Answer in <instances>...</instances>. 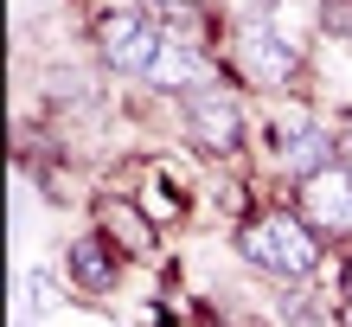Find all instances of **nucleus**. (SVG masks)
<instances>
[{
  "label": "nucleus",
  "mask_w": 352,
  "mask_h": 327,
  "mask_svg": "<svg viewBox=\"0 0 352 327\" xmlns=\"http://www.w3.org/2000/svg\"><path fill=\"white\" fill-rule=\"evenodd\" d=\"M122 270H129V257H122L96 224H90L84 238H71V251H65V282H71L77 295H116Z\"/></svg>",
  "instance_id": "1a4fd4ad"
},
{
  "label": "nucleus",
  "mask_w": 352,
  "mask_h": 327,
  "mask_svg": "<svg viewBox=\"0 0 352 327\" xmlns=\"http://www.w3.org/2000/svg\"><path fill=\"white\" fill-rule=\"evenodd\" d=\"M288 206L320 231L327 251H352V173L340 160L320 167V173H307V180H295V187H288Z\"/></svg>",
  "instance_id": "423d86ee"
},
{
  "label": "nucleus",
  "mask_w": 352,
  "mask_h": 327,
  "mask_svg": "<svg viewBox=\"0 0 352 327\" xmlns=\"http://www.w3.org/2000/svg\"><path fill=\"white\" fill-rule=\"evenodd\" d=\"M346 327H352V308H346Z\"/></svg>",
  "instance_id": "4468645a"
},
{
  "label": "nucleus",
  "mask_w": 352,
  "mask_h": 327,
  "mask_svg": "<svg viewBox=\"0 0 352 327\" xmlns=\"http://www.w3.org/2000/svg\"><path fill=\"white\" fill-rule=\"evenodd\" d=\"M340 295H346V308H352V251H340Z\"/></svg>",
  "instance_id": "f8f14e48"
},
{
  "label": "nucleus",
  "mask_w": 352,
  "mask_h": 327,
  "mask_svg": "<svg viewBox=\"0 0 352 327\" xmlns=\"http://www.w3.org/2000/svg\"><path fill=\"white\" fill-rule=\"evenodd\" d=\"M314 26H320V39H333V45L352 52V0H320V7H314Z\"/></svg>",
  "instance_id": "9d476101"
},
{
  "label": "nucleus",
  "mask_w": 352,
  "mask_h": 327,
  "mask_svg": "<svg viewBox=\"0 0 352 327\" xmlns=\"http://www.w3.org/2000/svg\"><path fill=\"white\" fill-rule=\"evenodd\" d=\"M173 122H179V141L205 160H243L256 148V122H250V103H243V90L231 77H218V84H205L192 96H179L173 103Z\"/></svg>",
  "instance_id": "7ed1b4c3"
},
{
  "label": "nucleus",
  "mask_w": 352,
  "mask_h": 327,
  "mask_svg": "<svg viewBox=\"0 0 352 327\" xmlns=\"http://www.w3.org/2000/svg\"><path fill=\"white\" fill-rule=\"evenodd\" d=\"M218 58H224V77H231L243 96L288 103V96L307 90V52L282 32V19H269V13H231Z\"/></svg>",
  "instance_id": "f257e3e1"
},
{
  "label": "nucleus",
  "mask_w": 352,
  "mask_h": 327,
  "mask_svg": "<svg viewBox=\"0 0 352 327\" xmlns=\"http://www.w3.org/2000/svg\"><path fill=\"white\" fill-rule=\"evenodd\" d=\"M90 224H96V231L109 238L129 263H141V257L160 251V224H154L148 206H141V199H129V193H102L96 206H90Z\"/></svg>",
  "instance_id": "6e6552de"
},
{
  "label": "nucleus",
  "mask_w": 352,
  "mask_h": 327,
  "mask_svg": "<svg viewBox=\"0 0 352 327\" xmlns=\"http://www.w3.org/2000/svg\"><path fill=\"white\" fill-rule=\"evenodd\" d=\"M231 244H237V257L250 263L256 276H269V282H282V289H301V282H314L320 276V263L333 257L320 244V231L307 224L288 199H269V206H250L237 218V231H231Z\"/></svg>",
  "instance_id": "f03ea898"
},
{
  "label": "nucleus",
  "mask_w": 352,
  "mask_h": 327,
  "mask_svg": "<svg viewBox=\"0 0 352 327\" xmlns=\"http://www.w3.org/2000/svg\"><path fill=\"white\" fill-rule=\"evenodd\" d=\"M160 45H167V26H160L154 7H96L90 13V52L109 77L141 84L148 65L160 58Z\"/></svg>",
  "instance_id": "39448f33"
},
{
  "label": "nucleus",
  "mask_w": 352,
  "mask_h": 327,
  "mask_svg": "<svg viewBox=\"0 0 352 327\" xmlns=\"http://www.w3.org/2000/svg\"><path fill=\"white\" fill-rule=\"evenodd\" d=\"M256 148L269 160V173H276L282 187H295V180H307V173H320V167L340 160V122H327L314 109H282V116H269L256 129Z\"/></svg>",
  "instance_id": "20e7f679"
},
{
  "label": "nucleus",
  "mask_w": 352,
  "mask_h": 327,
  "mask_svg": "<svg viewBox=\"0 0 352 327\" xmlns=\"http://www.w3.org/2000/svg\"><path fill=\"white\" fill-rule=\"evenodd\" d=\"M340 167H346V173H352V116H346V122H340Z\"/></svg>",
  "instance_id": "9b49d317"
},
{
  "label": "nucleus",
  "mask_w": 352,
  "mask_h": 327,
  "mask_svg": "<svg viewBox=\"0 0 352 327\" xmlns=\"http://www.w3.org/2000/svg\"><path fill=\"white\" fill-rule=\"evenodd\" d=\"M218 77H224V58H218L212 45H192V39H173V32H167V45H160V58L148 65L141 90H154V96H167V103H179V96L218 84Z\"/></svg>",
  "instance_id": "0eeeda50"
},
{
  "label": "nucleus",
  "mask_w": 352,
  "mask_h": 327,
  "mask_svg": "<svg viewBox=\"0 0 352 327\" xmlns=\"http://www.w3.org/2000/svg\"><path fill=\"white\" fill-rule=\"evenodd\" d=\"M102 7H160V0H102Z\"/></svg>",
  "instance_id": "ddd939ff"
}]
</instances>
